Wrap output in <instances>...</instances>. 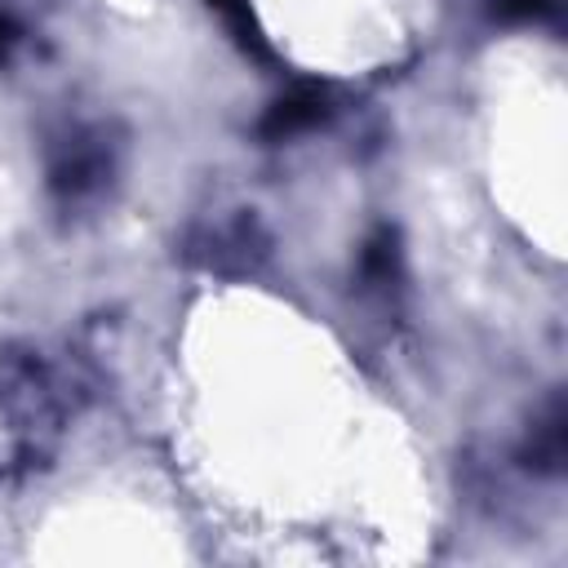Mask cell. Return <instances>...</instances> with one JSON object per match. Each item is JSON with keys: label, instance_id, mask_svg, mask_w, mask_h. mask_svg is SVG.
<instances>
[{"label": "cell", "instance_id": "1", "mask_svg": "<svg viewBox=\"0 0 568 568\" xmlns=\"http://www.w3.org/2000/svg\"><path fill=\"white\" fill-rule=\"evenodd\" d=\"M324 115H328V98H324V89H315V84H297V89H288L284 98L271 102V111L262 115V138H271V142L293 138V133L320 124Z\"/></svg>", "mask_w": 568, "mask_h": 568}, {"label": "cell", "instance_id": "3", "mask_svg": "<svg viewBox=\"0 0 568 568\" xmlns=\"http://www.w3.org/2000/svg\"><path fill=\"white\" fill-rule=\"evenodd\" d=\"M493 13L501 22H537L555 13V0H493Z\"/></svg>", "mask_w": 568, "mask_h": 568}, {"label": "cell", "instance_id": "4", "mask_svg": "<svg viewBox=\"0 0 568 568\" xmlns=\"http://www.w3.org/2000/svg\"><path fill=\"white\" fill-rule=\"evenodd\" d=\"M9 40H13V22H9L4 13H0V53L9 49Z\"/></svg>", "mask_w": 568, "mask_h": 568}, {"label": "cell", "instance_id": "2", "mask_svg": "<svg viewBox=\"0 0 568 568\" xmlns=\"http://www.w3.org/2000/svg\"><path fill=\"white\" fill-rule=\"evenodd\" d=\"M209 9L226 22V31L235 36V44H240L244 53H253V58L271 62V44H266V36H262V27H257V18H253L248 0H209Z\"/></svg>", "mask_w": 568, "mask_h": 568}]
</instances>
